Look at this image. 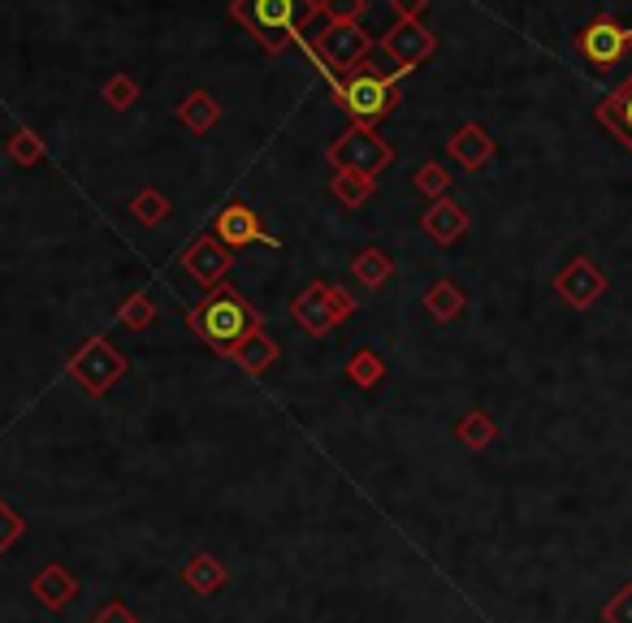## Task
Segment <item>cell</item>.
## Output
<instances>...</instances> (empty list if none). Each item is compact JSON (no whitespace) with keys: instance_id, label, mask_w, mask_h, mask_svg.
Wrapping results in <instances>:
<instances>
[{"instance_id":"obj_1","label":"cell","mask_w":632,"mask_h":623,"mask_svg":"<svg viewBox=\"0 0 632 623\" xmlns=\"http://www.w3.org/2000/svg\"><path fill=\"white\" fill-rule=\"evenodd\" d=\"M191 329H196L199 338L217 350V355H235V350L260 329V320H256L251 304H247L238 290H226V286H221V290H213V295L191 312Z\"/></svg>"},{"instance_id":"obj_2","label":"cell","mask_w":632,"mask_h":623,"mask_svg":"<svg viewBox=\"0 0 632 623\" xmlns=\"http://www.w3.org/2000/svg\"><path fill=\"white\" fill-rule=\"evenodd\" d=\"M235 13L238 22H247L260 36L269 52H277L286 39H299L304 22L320 13V4L316 0H238Z\"/></svg>"},{"instance_id":"obj_3","label":"cell","mask_w":632,"mask_h":623,"mask_svg":"<svg viewBox=\"0 0 632 623\" xmlns=\"http://www.w3.org/2000/svg\"><path fill=\"white\" fill-rule=\"evenodd\" d=\"M329 87H334L338 109L352 117L356 126H377V121L398 105L395 82L373 78V75H359V70L356 75H334L329 78Z\"/></svg>"},{"instance_id":"obj_4","label":"cell","mask_w":632,"mask_h":623,"mask_svg":"<svg viewBox=\"0 0 632 623\" xmlns=\"http://www.w3.org/2000/svg\"><path fill=\"white\" fill-rule=\"evenodd\" d=\"M325 156H329V165L338 174H364V178H377L382 169L395 165V148L382 135H373V126H352L347 135H338L329 144Z\"/></svg>"},{"instance_id":"obj_5","label":"cell","mask_w":632,"mask_h":623,"mask_svg":"<svg viewBox=\"0 0 632 623\" xmlns=\"http://www.w3.org/2000/svg\"><path fill=\"white\" fill-rule=\"evenodd\" d=\"M373 39L359 31V22H329L325 31H320V43L308 48L313 52V61L320 66V75L334 78L338 70H352L356 75L359 66L373 57Z\"/></svg>"},{"instance_id":"obj_6","label":"cell","mask_w":632,"mask_h":623,"mask_svg":"<svg viewBox=\"0 0 632 623\" xmlns=\"http://www.w3.org/2000/svg\"><path fill=\"white\" fill-rule=\"evenodd\" d=\"M632 43V27H624L615 13H598L590 27L576 36V52L590 61V66H620L624 52Z\"/></svg>"},{"instance_id":"obj_7","label":"cell","mask_w":632,"mask_h":623,"mask_svg":"<svg viewBox=\"0 0 632 623\" xmlns=\"http://www.w3.org/2000/svg\"><path fill=\"white\" fill-rule=\"evenodd\" d=\"M606 273L593 265L590 256H572L563 269H559V277H554V295L567 304V308L576 312H590L602 295H606Z\"/></svg>"},{"instance_id":"obj_8","label":"cell","mask_w":632,"mask_h":623,"mask_svg":"<svg viewBox=\"0 0 632 623\" xmlns=\"http://www.w3.org/2000/svg\"><path fill=\"white\" fill-rule=\"evenodd\" d=\"M70 373H75V382H82L87 394H105L113 382H121L126 359H121L105 338H91V343H82V350L70 359Z\"/></svg>"},{"instance_id":"obj_9","label":"cell","mask_w":632,"mask_h":623,"mask_svg":"<svg viewBox=\"0 0 632 623\" xmlns=\"http://www.w3.org/2000/svg\"><path fill=\"white\" fill-rule=\"evenodd\" d=\"M377 48L395 61L403 75H412V70H421V66L437 52V36L425 27V22H395V27L382 36Z\"/></svg>"},{"instance_id":"obj_10","label":"cell","mask_w":632,"mask_h":623,"mask_svg":"<svg viewBox=\"0 0 632 623\" xmlns=\"http://www.w3.org/2000/svg\"><path fill=\"white\" fill-rule=\"evenodd\" d=\"M182 269L196 277L199 286H217L226 269H230V247L217 234H199L191 238V247L182 251Z\"/></svg>"},{"instance_id":"obj_11","label":"cell","mask_w":632,"mask_h":623,"mask_svg":"<svg viewBox=\"0 0 632 623\" xmlns=\"http://www.w3.org/2000/svg\"><path fill=\"white\" fill-rule=\"evenodd\" d=\"M421 230L437 247H455L464 234L473 230V212L464 204H455V199H434L425 208V217H421Z\"/></svg>"},{"instance_id":"obj_12","label":"cell","mask_w":632,"mask_h":623,"mask_svg":"<svg viewBox=\"0 0 632 623\" xmlns=\"http://www.w3.org/2000/svg\"><path fill=\"white\" fill-rule=\"evenodd\" d=\"M494 152H498V144L490 139V130H485L481 121H464V126L451 130V139H446V156H451L460 169H468V174L485 169V165L494 160Z\"/></svg>"},{"instance_id":"obj_13","label":"cell","mask_w":632,"mask_h":623,"mask_svg":"<svg viewBox=\"0 0 632 623\" xmlns=\"http://www.w3.org/2000/svg\"><path fill=\"white\" fill-rule=\"evenodd\" d=\"M593 121L598 126H606L611 135H615V144L632 152V75L615 87V91H606L602 96V105L593 109Z\"/></svg>"},{"instance_id":"obj_14","label":"cell","mask_w":632,"mask_h":623,"mask_svg":"<svg viewBox=\"0 0 632 623\" xmlns=\"http://www.w3.org/2000/svg\"><path fill=\"white\" fill-rule=\"evenodd\" d=\"M295 320H299V329H308L313 338L320 334H329L334 325H338V316H334V286H325V281H313L299 299H295Z\"/></svg>"},{"instance_id":"obj_15","label":"cell","mask_w":632,"mask_h":623,"mask_svg":"<svg viewBox=\"0 0 632 623\" xmlns=\"http://www.w3.org/2000/svg\"><path fill=\"white\" fill-rule=\"evenodd\" d=\"M217 238L226 243V247H247V243H265V247H282L274 234L260 230V221H256V212L247 208V204H230L221 217H217Z\"/></svg>"},{"instance_id":"obj_16","label":"cell","mask_w":632,"mask_h":623,"mask_svg":"<svg viewBox=\"0 0 632 623\" xmlns=\"http://www.w3.org/2000/svg\"><path fill=\"white\" fill-rule=\"evenodd\" d=\"M31 589H36V597H40L48 611H61V606H70L79 597V581L61 563H48L40 576L31 581Z\"/></svg>"},{"instance_id":"obj_17","label":"cell","mask_w":632,"mask_h":623,"mask_svg":"<svg viewBox=\"0 0 632 623\" xmlns=\"http://www.w3.org/2000/svg\"><path fill=\"white\" fill-rule=\"evenodd\" d=\"M425 312L434 316L437 325H451V320H460L464 312H468V295L460 290V281H451V277H437L434 286L425 290Z\"/></svg>"},{"instance_id":"obj_18","label":"cell","mask_w":632,"mask_h":623,"mask_svg":"<svg viewBox=\"0 0 632 623\" xmlns=\"http://www.w3.org/2000/svg\"><path fill=\"white\" fill-rule=\"evenodd\" d=\"M455 442L464 446V451H490L494 446V437H498V421L485 412V407H473V412H464L460 421H455Z\"/></svg>"},{"instance_id":"obj_19","label":"cell","mask_w":632,"mask_h":623,"mask_svg":"<svg viewBox=\"0 0 632 623\" xmlns=\"http://www.w3.org/2000/svg\"><path fill=\"white\" fill-rule=\"evenodd\" d=\"M182 584L196 593V597H208V593H217L221 584H226V567L213 558V554H191L187 558V567H182Z\"/></svg>"},{"instance_id":"obj_20","label":"cell","mask_w":632,"mask_h":623,"mask_svg":"<svg viewBox=\"0 0 632 623\" xmlns=\"http://www.w3.org/2000/svg\"><path fill=\"white\" fill-rule=\"evenodd\" d=\"M352 273H356L359 286H368V290H382L391 277H395V265H391V256L386 251H377V247H364L356 260H352Z\"/></svg>"},{"instance_id":"obj_21","label":"cell","mask_w":632,"mask_h":623,"mask_svg":"<svg viewBox=\"0 0 632 623\" xmlns=\"http://www.w3.org/2000/svg\"><path fill=\"white\" fill-rule=\"evenodd\" d=\"M235 359H238V368H243V373L260 377V373H265V368L277 359V343L265 334V329H256V334H251V338H247V343L235 350Z\"/></svg>"},{"instance_id":"obj_22","label":"cell","mask_w":632,"mask_h":623,"mask_svg":"<svg viewBox=\"0 0 632 623\" xmlns=\"http://www.w3.org/2000/svg\"><path fill=\"white\" fill-rule=\"evenodd\" d=\"M377 191V178H364V174H334L329 195L343 204V208H364Z\"/></svg>"},{"instance_id":"obj_23","label":"cell","mask_w":632,"mask_h":623,"mask_svg":"<svg viewBox=\"0 0 632 623\" xmlns=\"http://www.w3.org/2000/svg\"><path fill=\"white\" fill-rule=\"evenodd\" d=\"M386 377V359L377 355V350H356L352 359H347V382H356L359 389H373L377 382Z\"/></svg>"},{"instance_id":"obj_24","label":"cell","mask_w":632,"mask_h":623,"mask_svg":"<svg viewBox=\"0 0 632 623\" xmlns=\"http://www.w3.org/2000/svg\"><path fill=\"white\" fill-rule=\"evenodd\" d=\"M412 182H416V191L429 195V199H446V191H451V174H446V165H437V160H425Z\"/></svg>"},{"instance_id":"obj_25","label":"cell","mask_w":632,"mask_h":623,"mask_svg":"<svg viewBox=\"0 0 632 623\" xmlns=\"http://www.w3.org/2000/svg\"><path fill=\"white\" fill-rule=\"evenodd\" d=\"M602 623H632V581L620 584V589L606 597V606H602Z\"/></svg>"},{"instance_id":"obj_26","label":"cell","mask_w":632,"mask_h":623,"mask_svg":"<svg viewBox=\"0 0 632 623\" xmlns=\"http://www.w3.org/2000/svg\"><path fill=\"white\" fill-rule=\"evenodd\" d=\"M22 533H27V520H22V515H18L13 506H9V503H4V498H0V554H4L9 545L18 542Z\"/></svg>"},{"instance_id":"obj_27","label":"cell","mask_w":632,"mask_h":623,"mask_svg":"<svg viewBox=\"0 0 632 623\" xmlns=\"http://www.w3.org/2000/svg\"><path fill=\"white\" fill-rule=\"evenodd\" d=\"M213 121H217V105H213L208 96H191V100H187V126H191V130H208Z\"/></svg>"},{"instance_id":"obj_28","label":"cell","mask_w":632,"mask_h":623,"mask_svg":"<svg viewBox=\"0 0 632 623\" xmlns=\"http://www.w3.org/2000/svg\"><path fill=\"white\" fill-rule=\"evenodd\" d=\"M320 9L329 13V22H359L364 18V0H320Z\"/></svg>"},{"instance_id":"obj_29","label":"cell","mask_w":632,"mask_h":623,"mask_svg":"<svg viewBox=\"0 0 632 623\" xmlns=\"http://www.w3.org/2000/svg\"><path fill=\"white\" fill-rule=\"evenodd\" d=\"M148 320H152V299H148V295H139V299H126V304H121V325L144 329Z\"/></svg>"},{"instance_id":"obj_30","label":"cell","mask_w":632,"mask_h":623,"mask_svg":"<svg viewBox=\"0 0 632 623\" xmlns=\"http://www.w3.org/2000/svg\"><path fill=\"white\" fill-rule=\"evenodd\" d=\"M165 208H169V204H165L160 195H152V191H144L139 199H135V212H139V221H148V226H157L160 217H165Z\"/></svg>"},{"instance_id":"obj_31","label":"cell","mask_w":632,"mask_h":623,"mask_svg":"<svg viewBox=\"0 0 632 623\" xmlns=\"http://www.w3.org/2000/svg\"><path fill=\"white\" fill-rule=\"evenodd\" d=\"M398 13V22H421L429 13V0H391Z\"/></svg>"},{"instance_id":"obj_32","label":"cell","mask_w":632,"mask_h":623,"mask_svg":"<svg viewBox=\"0 0 632 623\" xmlns=\"http://www.w3.org/2000/svg\"><path fill=\"white\" fill-rule=\"evenodd\" d=\"M91 623H139V620L130 615V606H121V602H109V606H105V611H100V615H96Z\"/></svg>"},{"instance_id":"obj_33","label":"cell","mask_w":632,"mask_h":623,"mask_svg":"<svg viewBox=\"0 0 632 623\" xmlns=\"http://www.w3.org/2000/svg\"><path fill=\"white\" fill-rule=\"evenodd\" d=\"M352 312H356V299H352L347 290H338V286H334V316H338V325H343Z\"/></svg>"},{"instance_id":"obj_34","label":"cell","mask_w":632,"mask_h":623,"mask_svg":"<svg viewBox=\"0 0 632 623\" xmlns=\"http://www.w3.org/2000/svg\"><path fill=\"white\" fill-rule=\"evenodd\" d=\"M13 152H18V156H27V160H31V156H40V148H36V144H18Z\"/></svg>"}]
</instances>
